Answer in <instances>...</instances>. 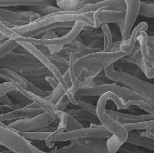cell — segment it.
I'll return each instance as SVG.
<instances>
[{"instance_id":"6da1fadb","label":"cell","mask_w":154,"mask_h":153,"mask_svg":"<svg viewBox=\"0 0 154 153\" xmlns=\"http://www.w3.org/2000/svg\"><path fill=\"white\" fill-rule=\"evenodd\" d=\"M112 100L118 109H127L131 110V107L127 101L120 98L112 92H105L100 96L97 105H96V117L98 118L101 124L105 127L112 134L110 138H107V149L108 153H117L119 148L126 141L128 131L123 128V126L116 122L112 118H111L106 112V104L108 101Z\"/></svg>"},{"instance_id":"7a4b0ae2","label":"cell","mask_w":154,"mask_h":153,"mask_svg":"<svg viewBox=\"0 0 154 153\" xmlns=\"http://www.w3.org/2000/svg\"><path fill=\"white\" fill-rule=\"evenodd\" d=\"M17 90H19L23 95H25L27 99H29L33 102H35L39 106V108L42 109L44 111L41 114H38L29 119L12 121L7 124V127L19 132L35 131L49 126L50 124L54 123V120H58L57 109L54 104H52L45 98H42L30 91H26L23 90L21 87H19V85Z\"/></svg>"},{"instance_id":"3957f363","label":"cell","mask_w":154,"mask_h":153,"mask_svg":"<svg viewBox=\"0 0 154 153\" xmlns=\"http://www.w3.org/2000/svg\"><path fill=\"white\" fill-rule=\"evenodd\" d=\"M122 51L104 52L103 50L82 56L73 62V69L80 82L89 78H94L100 70L115 63L126 56Z\"/></svg>"},{"instance_id":"277c9868","label":"cell","mask_w":154,"mask_h":153,"mask_svg":"<svg viewBox=\"0 0 154 153\" xmlns=\"http://www.w3.org/2000/svg\"><path fill=\"white\" fill-rule=\"evenodd\" d=\"M94 12H86V13H79L75 11H64L61 10L58 12H54L44 17H40L35 21L21 27H16L11 28L15 33L18 36L23 37L25 34L35 30L39 28L52 25L54 23H63V22H76L82 21L87 27L94 28V24L93 20Z\"/></svg>"},{"instance_id":"5b68a950","label":"cell","mask_w":154,"mask_h":153,"mask_svg":"<svg viewBox=\"0 0 154 153\" xmlns=\"http://www.w3.org/2000/svg\"><path fill=\"white\" fill-rule=\"evenodd\" d=\"M103 71H104L105 76L109 80L116 82V83H120L123 85V87L133 90L134 92L138 93L142 98H144L147 100V102L153 105L154 87L152 83L135 78V76L129 75L127 73L117 71L114 69L113 64L104 67Z\"/></svg>"},{"instance_id":"8992f818","label":"cell","mask_w":154,"mask_h":153,"mask_svg":"<svg viewBox=\"0 0 154 153\" xmlns=\"http://www.w3.org/2000/svg\"><path fill=\"white\" fill-rule=\"evenodd\" d=\"M0 146L15 153H50L37 148L29 139L21 136L17 131L7 127V125L0 126Z\"/></svg>"},{"instance_id":"52a82bcc","label":"cell","mask_w":154,"mask_h":153,"mask_svg":"<svg viewBox=\"0 0 154 153\" xmlns=\"http://www.w3.org/2000/svg\"><path fill=\"white\" fill-rule=\"evenodd\" d=\"M112 136L111 132L103 125H97L95 123H91L89 128H82L71 131H64L57 134L51 133L45 140L46 147L53 148L54 142H64L72 141L76 138H88V137H102V138H110Z\"/></svg>"},{"instance_id":"ba28073f","label":"cell","mask_w":154,"mask_h":153,"mask_svg":"<svg viewBox=\"0 0 154 153\" xmlns=\"http://www.w3.org/2000/svg\"><path fill=\"white\" fill-rule=\"evenodd\" d=\"M105 92H112L123 99L124 100H145L138 93L133 90L127 89L125 87H122L117 85L116 83H105L95 87H86V88H79L78 91L76 92L75 97H95L101 96ZM149 103V102H148Z\"/></svg>"},{"instance_id":"9c48e42d","label":"cell","mask_w":154,"mask_h":153,"mask_svg":"<svg viewBox=\"0 0 154 153\" xmlns=\"http://www.w3.org/2000/svg\"><path fill=\"white\" fill-rule=\"evenodd\" d=\"M21 47H23L29 54H31L35 58H36L41 65H43L49 72L50 74L54 76V78L58 81V84H60L64 90L65 91L69 89L68 86L66 85L65 81L63 80V74L61 73V71L57 68V67L52 62V60L47 57L45 56V54H43L38 48L36 46L29 43V42H26V41H23V40H19L17 38L15 39Z\"/></svg>"},{"instance_id":"30bf717a","label":"cell","mask_w":154,"mask_h":153,"mask_svg":"<svg viewBox=\"0 0 154 153\" xmlns=\"http://www.w3.org/2000/svg\"><path fill=\"white\" fill-rule=\"evenodd\" d=\"M85 25L84 24V22L82 21H76L75 24L73 25V27L68 31V33H66L65 35L62 36V37H58L56 38H53V39H40V38H36V37H21L19 36L18 37H17L19 40H23V41H26L29 42L33 45L35 46H64V45H68L69 43H71L72 41H73L77 37L80 35V33L83 31L84 27Z\"/></svg>"},{"instance_id":"8fae6325","label":"cell","mask_w":154,"mask_h":153,"mask_svg":"<svg viewBox=\"0 0 154 153\" xmlns=\"http://www.w3.org/2000/svg\"><path fill=\"white\" fill-rule=\"evenodd\" d=\"M39 18L40 16L37 13L32 11H12L0 8V23L4 24L9 28L27 25Z\"/></svg>"},{"instance_id":"7c38bea8","label":"cell","mask_w":154,"mask_h":153,"mask_svg":"<svg viewBox=\"0 0 154 153\" xmlns=\"http://www.w3.org/2000/svg\"><path fill=\"white\" fill-rule=\"evenodd\" d=\"M0 76H1V79L5 80L6 81L17 83L23 90H25L26 91H30V92H32L35 95H38L42 98H45L46 96H48L51 93L50 91H45V90L39 89L33 82H31L28 80H26V78H24L23 76H21L18 73H17L11 69H8V68L0 67Z\"/></svg>"},{"instance_id":"4fadbf2b","label":"cell","mask_w":154,"mask_h":153,"mask_svg":"<svg viewBox=\"0 0 154 153\" xmlns=\"http://www.w3.org/2000/svg\"><path fill=\"white\" fill-rule=\"evenodd\" d=\"M126 10L124 16V23H123V31L122 33V40H126L136 22L137 17L139 16V8L140 0H124Z\"/></svg>"},{"instance_id":"5bb4252c","label":"cell","mask_w":154,"mask_h":153,"mask_svg":"<svg viewBox=\"0 0 154 153\" xmlns=\"http://www.w3.org/2000/svg\"><path fill=\"white\" fill-rule=\"evenodd\" d=\"M118 61H120V62H128V63L134 64L135 66H137L141 70L143 75L146 76L148 80H152L153 79V76H154L153 67L150 66L149 64V62L142 57V55H141V53L140 51V47H139V46H137V44H136L135 47L133 48V50L131 53L124 56L123 57H122Z\"/></svg>"},{"instance_id":"9a60e30c","label":"cell","mask_w":154,"mask_h":153,"mask_svg":"<svg viewBox=\"0 0 154 153\" xmlns=\"http://www.w3.org/2000/svg\"><path fill=\"white\" fill-rule=\"evenodd\" d=\"M98 9L114 10V11H121L125 13L126 6L124 0H103V1H99L93 4H84L76 11L79 13H86V12H94Z\"/></svg>"},{"instance_id":"2e32d148","label":"cell","mask_w":154,"mask_h":153,"mask_svg":"<svg viewBox=\"0 0 154 153\" xmlns=\"http://www.w3.org/2000/svg\"><path fill=\"white\" fill-rule=\"evenodd\" d=\"M124 16L125 13L121 11L98 9L94 11L93 15L94 28L101 27L103 24H117L122 21L124 22Z\"/></svg>"},{"instance_id":"e0dca14e","label":"cell","mask_w":154,"mask_h":153,"mask_svg":"<svg viewBox=\"0 0 154 153\" xmlns=\"http://www.w3.org/2000/svg\"><path fill=\"white\" fill-rule=\"evenodd\" d=\"M44 110L40 108L38 109H27L26 107L9 111L8 113L0 114V121L5 122H12L15 120H20V119H26L32 117H35L38 114H41Z\"/></svg>"},{"instance_id":"ac0fdd59","label":"cell","mask_w":154,"mask_h":153,"mask_svg":"<svg viewBox=\"0 0 154 153\" xmlns=\"http://www.w3.org/2000/svg\"><path fill=\"white\" fill-rule=\"evenodd\" d=\"M106 112L116 122L122 125L125 123H134V122L144 121V120H154L153 114L135 115V114H130V113H122L120 111H114L112 109H106Z\"/></svg>"},{"instance_id":"d6986e66","label":"cell","mask_w":154,"mask_h":153,"mask_svg":"<svg viewBox=\"0 0 154 153\" xmlns=\"http://www.w3.org/2000/svg\"><path fill=\"white\" fill-rule=\"evenodd\" d=\"M72 145H81L94 148L99 153H108L107 138L102 137H88L72 140Z\"/></svg>"},{"instance_id":"ffe728a7","label":"cell","mask_w":154,"mask_h":153,"mask_svg":"<svg viewBox=\"0 0 154 153\" xmlns=\"http://www.w3.org/2000/svg\"><path fill=\"white\" fill-rule=\"evenodd\" d=\"M148 28L149 26L146 22H140V24H138L134 28H132L129 37L122 42V44L120 45V50L127 55L131 53L137 44V37L139 34L140 32H146L148 30Z\"/></svg>"},{"instance_id":"44dd1931","label":"cell","mask_w":154,"mask_h":153,"mask_svg":"<svg viewBox=\"0 0 154 153\" xmlns=\"http://www.w3.org/2000/svg\"><path fill=\"white\" fill-rule=\"evenodd\" d=\"M125 142L128 143V144L137 146V147H143L145 148L149 149L150 151H153V148H154V140H153V138L144 137L140 132H138L136 130L128 131L127 138H126Z\"/></svg>"},{"instance_id":"7402d4cb","label":"cell","mask_w":154,"mask_h":153,"mask_svg":"<svg viewBox=\"0 0 154 153\" xmlns=\"http://www.w3.org/2000/svg\"><path fill=\"white\" fill-rule=\"evenodd\" d=\"M54 4V2L45 1V0H0V8L53 6Z\"/></svg>"},{"instance_id":"603a6c76","label":"cell","mask_w":154,"mask_h":153,"mask_svg":"<svg viewBox=\"0 0 154 153\" xmlns=\"http://www.w3.org/2000/svg\"><path fill=\"white\" fill-rule=\"evenodd\" d=\"M113 67L117 71H121V72L127 73L129 75H131V76H135V78H138L140 80H144V75H143V73L134 64L128 63V62L116 61L115 63H113Z\"/></svg>"},{"instance_id":"cb8c5ba5","label":"cell","mask_w":154,"mask_h":153,"mask_svg":"<svg viewBox=\"0 0 154 153\" xmlns=\"http://www.w3.org/2000/svg\"><path fill=\"white\" fill-rule=\"evenodd\" d=\"M147 33L146 32H140L137 37V41L139 42V47L140 51L142 55V57L149 62L150 66L153 67L154 64V53L153 50L150 49L147 45Z\"/></svg>"},{"instance_id":"d4e9b609","label":"cell","mask_w":154,"mask_h":153,"mask_svg":"<svg viewBox=\"0 0 154 153\" xmlns=\"http://www.w3.org/2000/svg\"><path fill=\"white\" fill-rule=\"evenodd\" d=\"M65 112L71 115L72 117H73L76 120H78L82 125L83 123H90V124L95 123L96 124L99 121L96 116H94L91 113H88L81 109H67Z\"/></svg>"},{"instance_id":"484cf974","label":"cell","mask_w":154,"mask_h":153,"mask_svg":"<svg viewBox=\"0 0 154 153\" xmlns=\"http://www.w3.org/2000/svg\"><path fill=\"white\" fill-rule=\"evenodd\" d=\"M50 153H99V152L90 147L70 144V145L63 147L61 148H58L55 150H51Z\"/></svg>"},{"instance_id":"4316f807","label":"cell","mask_w":154,"mask_h":153,"mask_svg":"<svg viewBox=\"0 0 154 153\" xmlns=\"http://www.w3.org/2000/svg\"><path fill=\"white\" fill-rule=\"evenodd\" d=\"M85 0H56L57 8L64 11H75L79 9Z\"/></svg>"},{"instance_id":"83f0119b","label":"cell","mask_w":154,"mask_h":153,"mask_svg":"<svg viewBox=\"0 0 154 153\" xmlns=\"http://www.w3.org/2000/svg\"><path fill=\"white\" fill-rule=\"evenodd\" d=\"M102 35L103 37V51L104 52H111V48L113 43V38L111 33L109 24H103L101 26Z\"/></svg>"},{"instance_id":"f1b7e54d","label":"cell","mask_w":154,"mask_h":153,"mask_svg":"<svg viewBox=\"0 0 154 153\" xmlns=\"http://www.w3.org/2000/svg\"><path fill=\"white\" fill-rule=\"evenodd\" d=\"M18 46L19 44L15 39L6 38L0 44V60L8 56L9 53H11L13 50H15Z\"/></svg>"},{"instance_id":"f546056e","label":"cell","mask_w":154,"mask_h":153,"mask_svg":"<svg viewBox=\"0 0 154 153\" xmlns=\"http://www.w3.org/2000/svg\"><path fill=\"white\" fill-rule=\"evenodd\" d=\"M123 128L127 131L131 130H146L149 129H153V120H144L134 123H125L122 124Z\"/></svg>"},{"instance_id":"4dcf8cb0","label":"cell","mask_w":154,"mask_h":153,"mask_svg":"<svg viewBox=\"0 0 154 153\" xmlns=\"http://www.w3.org/2000/svg\"><path fill=\"white\" fill-rule=\"evenodd\" d=\"M11 100L13 101L14 104H17L20 107H26L29 104H31L33 101L27 99L25 95H23L19 90H12L8 93Z\"/></svg>"},{"instance_id":"1f68e13d","label":"cell","mask_w":154,"mask_h":153,"mask_svg":"<svg viewBox=\"0 0 154 153\" xmlns=\"http://www.w3.org/2000/svg\"><path fill=\"white\" fill-rule=\"evenodd\" d=\"M21 136H23L24 138H27V139H31V140H38V141H45L46 138L49 137V135L52 132H44V131H39V130H35V131H26V132H19L17 131Z\"/></svg>"},{"instance_id":"d6a6232c","label":"cell","mask_w":154,"mask_h":153,"mask_svg":"<svg viewBox=\"0 0 154 153\" xmlns=\"http://www.w3.org/2000/svg\"><path fill=\"white\" fill-rule=\"evenodd\" d=\"M62 9H60L57 7H54V6H35V7H28V11H32L35 13H37L40 17H44L54 12H58L61 11Z\"/></svg>"},{"instance_id":"836d02e7","label":"cell","mask_w":154,"mask_h":153,"mask_svg":"<svg viewBox=\"0 0 154 153\" xmlns=\"http://www.w3.org/2000/svg\"><path fill=\"white\" fill-rule=\"evenodd\" d=\"M138 15L148 18H153L154 17V4L153 2H148V1H140V8H139V13Z\"/></svg>"},{"instance_id":"e575fe53","label":"cell","mask_w":154,"mask_h":153,"mask_svg":"<svg viewBox=\"0 0 154 153\" xmlns=\"http://www.w3.org/2000/svg\"><path fill=\"white\" fill-rule=\"evenodd\" d=\"M64 93H65V90H64L60 84H58L57 87H56L55 89H54V90L51 91V93H50L48 96H46L45 99L46 100H48L49 102H51L52 104H55V103L57 102V100H58Z\"/></svg>"},{"instance_id":"d590c367","label":"cell","mask_w":154,"mask_h":153,"mask_svg":"<svg viewBox=\"0 0 154 153\" xmlns=\"http://www.w3.org/2000/svg\"><path fill=\"white\" fill-rule=\"evenodd\" d=\"M126 101L131 107H138L140 109L148 112L149 114H153L154 112L153 105L148 103L145 100H126Z\"/></svg>"},{"instance_id":"8d00e7d4","label":"cell","mask_w":154,"mask_h":153,"mask_svg":"<svg viewBox=\"0 0 154 153\" xmlns=\"http://www.w3.org/2000/svg\"><path fill=\"white\" fill-rule=\"evenodd\" d=\"M117 153H149V152L144 149H140V148H137V146L124 142L119 148Z\"/></svg>"},{"instance_id":"74e56055","label":"cell","mask_w":154,"mask_h":153,"mask_svg":"<svg viewBox=\"0 0 154 153\" xmlns=\"http://www.w3.org/2000/svg\"><path fill=\"white\" fill-rule=\"evenodd\" d=\"M77 107H79L81 109L88 113H91L94 116H96V106L90 102H87L82 99H77Z\"/></svg>"},{"instance_id":"f35d334b","label":"cell","mask_w":154,"mask_h":153,"mask_svg":"<svg viewBox=\"0 0 154 153\" xmlns=\"http://www.w3.org/2000/svg\"><path fill=\"white\" fill-rule=\"evenodd\" d=\"M17 89H18V84L14 82L6 81L2 84H0V98L12 90H17Z\"/></svg>"},{"instance_id":"ab89813d","label":"cell","mask_w":154,"mask_h":153,"mask_svg":"<svg viewBox=\"0 0 154 153\" xmlns=\"http://www.w3.org/2000/svg\"><path fill=\"white\" fill-rule=\"evenodd\" d=\"M82 128H84V126L78 120H76L73 117H72L71 115L68 114L67 126H66V130L65 131H71V130H74V129H82Z\"/></svg>"},{"instance_id":"60d3db41","label":"cell","mask_w":154,"mask_h":153,"mask_svg":"<svg viewBox=\"0 0 154 153\" xmlns=\"http://www.w3.org/2000/svg\"><path fill=\"white\" fill-rule=\"evenodd\" d=\"M0 33L3 34L7 38H11V39H16L17 37H18L19 36L15 33L11 28H8L7 26H5L4 24L0 23Z\"/></svg>"},{"instance_id":"b9f144b4","label":"cell","mask_w":154,"mask_h":153,"mask_svg":"<svg viewBox=\"0 0 154 153\" xmlns=\"http://www.w3.org/2000/svg\"><path fill=\"white\" fill-rule=\"evenodd\" d=\"M70 102H69V99H68V98L66 97V95H65V93L57 100V102L54 104V106H55V108H56V109L57 110H59V111H65V109L67 108V106H68V104H69Z\"/></svg>"},{"instance_id":"7bdbcfd3","label":"cell","mask_w":154,"mask_h":153,"mask_svg":"<svg viewBox=\"0 0 154 153\" xmlns=\"http://www.w3.org/2000/svg\"><path fill=\"white\" fill-rule=\"evenodd\" d=\"M42 35L43 36L41 37H39L40 39H45V40H47V39H53V38L58 37V36H57V34L55 32V29L49 30V31H47V32H45V33H44Z\"/></svg>"},{"instance_id":"ee69618b","label":"cell","mask_w":154,"mask_h":153,"mask_svg":"<svg viewBox=\"0 0 154 153\" xmlns=\"http://www.w3.org/2000/svg\"><path fill=\"white\" fill-rule=\"evenodd\" d=\"M45 81L48 83V85L50 86V88H51L52 90L55 89V88L57 87V85H58V81L54 78V76H53L52 75H49V76H45Z\"/></svg>"},{"instance_id":"f6af8a7d","label":"cell","mask_w":154,"mask_h":153,"mask_svg":"<svg viewBox=\"0 0 154 153\" xmlns=\"http://www.w3.org/2000/svg\"><path fill=\"white\" fill-rule=\"evenodd\" d=\"M47 48L51 55H54L60 53L63 50V46H47Z\"/></svg>"},{"instance_id":"bcb514c9","label":"cell","mask_w":154,"mask_h":153,"mask_svg":"<svg viewBox=\"0 0 154 153\" xmlns=\"http://www.w3.org/2000/svg\"><path fill=\"white\" fill-rule=\"evenodd\" d=\"M0 103H2L3 105H13L14 104L8 94H5L0 98Z\"/></svg>"},{"instance_id":"7dc6e473","label":"cell","mask_w":154,"mask_h":153,"mask_svg":"<svg viewBox=\"0 0 154 153\" xmlns=\"http://www.w3.org/2000/svg\"><path fill=\"white\" fill-rule=\"evenodd\" d=\"M122 40H117L115 43H112V48H111V52H117L120 51V45L122 44Z\"/></svg>"},{"instance_id":"c3c4849f","label":"cell","mask_w":154,"mask_h":153,"mask_svg":"<svg viewBox=\"0 0 154 153\" xmlns=\"http://www.w3.org/2000/svg\"><path fill=\"white\" fill-rule=\"evenodd\" d=\"M147 45L148 47L153 50V47H154V37L152 36H148L147 37Z\"/></svg>"},{"instance_id":"681fc988","label":"cell","mask_w":154,"mask_h":153,"mask_svg":"<svg viewBox=\"0 0 154 153\" xmlns=\"http://www.w3.org/2000/svg\"><path fill=\"white\" fill-rule=\"evenodd\" d=\"M99 1H103V0H85L84 4H93V3H96V2H99Z\"/></svg>"},{"instance_id":"f907efd6","label":"cell","mask_w":154,"mask_h":153,"mask_svg":"<svg viewBox=\"0 0 154 153\" xmlns=\"http://www.w3.org/2000/svg\"><path fill=\"white\" fill-rule=\"evenodd\" d=\"M1 152L0 153H15V152H13L12 150H10V149H8V148H5V149H3V150H0Z\"/></svg>"},{"instance_id":"816d5d0a","label":"cell","mask_w":154,"mask_h":153,"mask_svg":"<svg viewBox=\"0 0 154 153\" xmlns=\"http://www.w3.org/2000/svg\"><path fill=\"white\" fill-rule=\"evenodd\" d=\"M7 37L3 35V34H1V33H0V40H3V39H6Z\"/></svg>"},{"instance_id":"f5cc1de1","label":"cell","mask_w":154,"mask_h":153,"mask_svg":"<svg viewBox=\"0 0 154 153\" xmlns=\"http://www.w3.org/2000/svg\"><path fill=\"white\" fill-rule=\"evenodd\" d=\"M0 78H1V76H0Z\"/></svg>"}]
</instances>
